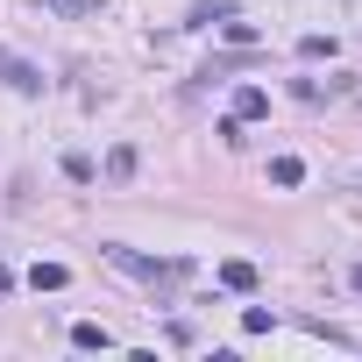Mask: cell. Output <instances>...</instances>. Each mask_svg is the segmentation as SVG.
Returning <instances> with one entry per match:
<instances>
[{
    "mask_svg": "<svg viewBox=\"0 0 362 362\" xmlns=\"http://www.w3.org/2000/svg\"><path fill=\"white\" fill-rule=\"evenodd\" d=\"M107 256H114L121 270H135V277H149V284H156V277H177V270H185V263H149V256H135V249H121V242H114Z\"/></svg>",
    "mask_w": 362,
    "mask_h": 362,
    "instance_id": "obj_1",
    "label": "cell"
},
{
    "mask_svg": "<svg viewBox=\"0 0 362 362\" xmlns=\"http://www.w3.org/2000/svg\"><path fill=\"white\" fill-rule=\"evenodd\" d=\"M263 114H270V93H263V86H242L235 107H228V121H263Z\"/></svg>",
    "mask_w": 362,
    "mask_h": 362,
    "instance_id": "obj_2",
    "label": "cell"
},
{
    "mask_svg": "<svg viewBox=\"0 0 362 362\" xmlns=\"http://www.w3.org/2000/svg\"><path fill=\"white\" fill-rule=\"evenodd\" d=\"M221 284H228V291H256V263L228 256V263H221Z\"/></svg>",
    "mask_w": 362,
    "mask_h": 362,
    "instance_id": "obj_3",
    "label": "cell"
},
{
    "mask_svg": "<svg viewBox=\"0 0 362 362\" xmlns=\"http://www.w3.org/2000/svg\"><path fill=\"white\" fill-rule=\"evenodd\" d=\"M228 15H242V0H199V8H192L199 29H214V22H228Z\"/></svg>",
    "mask_w": 362,
    "mask_h": 362,
    "instance_id": "obj_4",
    "label": "cell"
},
{
    "mask_svg": "<svg viewBox=\"0 0 362 362\" xmlns=\"http://www.w3.org/2000/svg\"><path fill=\"white\" fill-rule=\"evenodd\" d=\"M29 284H36V291H64V284H71V270H64V263H36V270H29Z\"/></svg>",
    "mask_w": 362,
    "mask_h": 362,
    "instance_id": "obj_5",
    "label": "cell"
},
{
    "mask_svg": "<svg viewBox=\"0 0 362 362\" xmlns=\"http://www.w3.org/2000/svg\"><path fill=\"white\" fill-rule=\"evenodd\" d=\"M71 348H114V334H107L100 320H78V327H71Z\"/></svg>",
    "mask_w": 362,
    "mask_h": 362,
    "instance_id": "obj_6",
    "label": "cell"
},
{
    "mask_svg": "<svg viewBox=\"0 0 362 362\" xmlns=\"http://www.w3.org/2000/svg\"><path fill=\"white\" fill-rule=\"evenodd\" d=\"M0 71H8V86H22V93L43 86V71H29V64H15V57H0Z\"/></svg>",
    "mask_w": 362,
    "mask_h": 362,
    "instance_id": "obj_7",
    "label": "cell"
},
{
    "mask_svg": "<svg viewBox=\"0 0 362 362\" xmlns=\"http://www.w3.org/2000/svg\"><path fill=\"white\" fill-rule=\"evenodd\" d=\"M298 177H305L298 156H277V163H270V185H298Z\"/></svg>",
    "mask_w": 362,
    "mask_h": 362,
    "instance_id": "obj_8",
    "label": "cell"
},
{
    "mask_svg": "<svg viewBox=\"0 0 362 362\" xmlns=\"http://www.w3.org/2000/svg\"><path fill=\"white\" fill-rule=\"evenodd\" d=\"M221 36H228V43H256V22H242V15H228V22H221Z\"/></svg>",
    "mask_w": 362,
    "mask_h": 362,
    "instance_id": "obj_9",
    "label": "cell"
},
{
    "mask_svg": "<svg viewBox=\"0 0 362 362\" xmlns=\"http://www.w3.org/2000/svg\"><path fill=\"white\" fill-rule=\"evenodd\" d=\"M334 50H341L334 36H305V43H298V57H334Z\"/></svg>",
    "mask_w": 362,
    "mask_h": 362,
    "instance_id": "obj_10",
    "label": "cell"
},
{
    "mask_svg": "<svg viewBox=\"0 0 362 362\" xmlns=\"http://www.w3.org/2000/svg\"><path fill=\"white\" fill-rule=\"evenodd\" d=\"M107 170H114V177H135V149H128V142H121V149H114V156H107Z\"/></svg>",
    "mask_w": 362,
    "mask_h": 362,
    "instance_id": "obj_11",
    "label": "cell"
},
{
    "mask_svg": "<svg viewBox=\"0 0 362 362\" xmlns=\"http://www.w3.org/2000/svg\"><path fill=\"white\" fill-rule=\"evenodd\" d=\"M50 8H64V15H93L100 0H50Z\"/></svg>",
    "mask_w": 362,
    "mask_h": 362,
    "instance_id": "obj_12",
    "label": "cell"
},
{
    "mask_svg": "<svg viewBox=\"0 0 362 362\" xmlns=\"http://www.w3.org/2000/svg\"><path fill=\"white\" fill-rule=\"evenodd\" d=\"M8 284H15V270H8V263H0V291H8Z\"/></svg>",
    "mask_w": 362,
    "mask_h": 362,
    "instance_id": "obj_13",
    "label": "cell"
},
{
    "mask_svg": "<svg viewBox=\"0 0 362 362\" xmlns=\"http://www.w3.org/2000/svg\"><path fill=\"white\" fill-rule=\"evenodd\" d=\"M348 284H355V291H362V263H355V270H348Z\"/></svg>",
    "mask_w": 362,
    "mask_h": 362,
    "instance_id": "obj_14",
    "label": "cell"
}]
</instances>
